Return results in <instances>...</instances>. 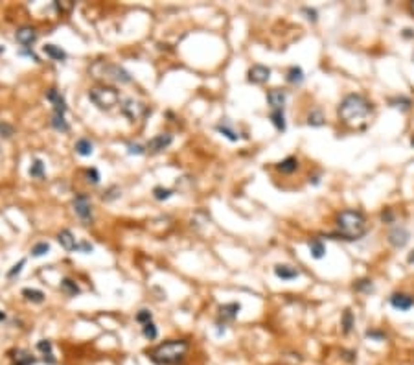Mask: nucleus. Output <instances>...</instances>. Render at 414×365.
<instances>
[{
  "label": "nucleus",
  "instance_id": "15",
  "mask_svg": "<svg viewBox=\"0 0 414 365\" xmlns=\"http://www.w3.org/2000/svg\"><path fill=\"white\" fill-rule=\"evenodd\" d=\"M285 100H287V94L284 91H280V89H272V91L267 92V102L271 105V111H274V109H284Z\"/></svg>",
  "mask_w": 414,
  "mask_h": 365
},
{
  "label": "nucleus",
  "instance_id": "48",
  "mask_svg": "<svg viewBox=\"0 0 414 365\" xmlns=\"http://www.w3.org/2000/svg\"><path fill=\"white\" fill-rule=\"evenodd\" d=\"M407 262H409V264H414V251L407 256Z\"/></svg>",
  "mask_w": 414,
  "mask_h": 365
},
{
  "label": "nucleus",
  "instance_id": "32",
  "mask_svg": "<svg viewBox=\"0 0 414 365\" xmlns=\"http://www.w3.org/2000/svg\"><path fill=\"white\" fill-rule=\"evenodd\" d=\"M15 365H33L35 364V358L28 351H17L15 352Z\"/></svg>",
  "mask_w": 414,
  "mask_h": 365
},
{
  "label": "nucleus",
  "instance_id": "5",
  "mask_svg": "<svg viewBox=\"0 0 414 365\" xmlns=\"http://www.w3.org/2000/svg\"><path fill=\"white\" fill-rule=\"evenodd\" d=\"M104 70L98 74L96 78H105V79H110V81H116V83H129L131 79V74L125 68H122L120 65H100Z\"/></svg>",
  "mask_w": 414,
  "mask_h": 365
},
{
  "label": "nucleus",
  "instance_id": "6",
  "mask_svg": "<svg viewBox=\"0 0 414 365\" xmlns=\"http://www.w3.org/2000/svg\"><path fill=\"white\" fill-rule=\"evenodd\" d=\"M120 111L129 122H136L146 115V105L142 102H136L133 98H125L120 105Z\"/></svg>",
  "mask_w": 414,
  "mask_h": 365
},
{
  "label": "nucleus",
  "instance_id": "50",
  "mask_svg": "<svg viewBox=\"0 0 414 365\" xmlns=\"http://www.w3.org/2000/svg\"><path fill=\"white\" fill-rule=\"evenodd\" d=\"M409 9H411V13L414 15V2H411V6H409Z\"/></svg>",
  "mask_w": 414,
  "mask_h": 365
},
{
  "label": "nucleus",
  "instance_id": "12",
  "mask_svg": "<svg viewBox=\"0 0 414 365\" xmlns=\"http://www.w3.org/2000/svg\"><path fill=\"white\" fill-rule=\"evenodd\" d=\"M46 100L52 104V107H53V115H63L65 117V113H66V102H65V96L61 94L59 91H55V89H50L48 91V94H46Z\"/></svg>",
  "mask_w": 414,
  "mask_h": 365
},
{
  "label": "nucleus",
  "instance_id": "39",
  "mask_svg": "<svg viewBox=\"0 0 414 365\" xmlns=\"http://www.w3.org/2000/svg\"><path fill=\"white\" fill-rule=\"evenodd\" d=\"M24 264H26V258H22V260H19V264H15V266L11 267V269H9V273H7V277H9V279H15V277H17V275H19L20 271H22V267H24Z\"/></svg>",
  "mask_w": 414,
  "mask_h": 365
},
{
  "label": "nucleus",
  "instance_id": "40",
  "mask_svg": "<svg viewBox=\"0 0 414 365\" xmlns=\"http://www.w3.org/2000/svg\"><path fill=\"white\" fill-rule=\"evenodd\" d=\"M53 6H55V9H57L59 13H68V11H72V7H74V2H55Z\"/></svg>",
  "mask_w": 414,
  "mask_h": 365
},
{
  "label": "nucleus",
  "instance_id": "29",
  "mask_svg": "<svg viewBox=\"0 0 414 365\" xmlns=\"http://www.w3.org/2000/svg\"><path fill=\"white\" fill-rule=\"evenodd\" d=\"M341 326H343L344 334H350L354 330V326H356V317H354V313L350 312V310H346V312L343 313V317H341Z\"/></svg>",
  "mask_w": 414,
  "mask_h": 365
},
{
  "label": "nucleus",
  "instance_id": "46",
  "mask_svg": "<svg viewBox=\"0 0 414 365\" xmlns=\"http://www.w3.org/2000/svg\"><path fill=\"white\" fill-rule=\"evenodd\" d=\"M302 11H304V13L308 15V19H310L311 22H317V11H315V9H310V7H304Z\"/></svg>",
  "mask_w": 414,
  "mask_h": 365
},
{
  "label": "nucleus",
  "instance_id": "37",
  "mask_svg": "<svg viewBox=\"0 0 414 365\" xmlns=\"http://www.w3.org/2000/svg\"><path fill=\"white\" fill-rule=\"evenodd\" d=\"M127 153H129V155H144V153H146V148L140 146V144H127Z\"/></svg>",
  "mask_w": 414,
  "mask_h": 365
},
{
  "label": "nucleus",
  "instance_id": "31",
  "mask_svg": "<svg viewBox=\"0 0 414 365\" xmlns=\"http://www.w3.org/2000/svg\"><path fill=\"white\" fill-rule=\"evenodd\" d=\"M52 127L55 131H59V133H68V131H70V125H68V122L65 120L63 115H53L52 117Z\"/></svg>",
  "mask_w": 414,
  "mask_h": 365
},
{
  "label": "nucleus",
  "instance_id": "13",
  "mask_svg": "<svg viewBox=\"0 0 414 365\" xmlns=\"http://www.w3.org/2000/svg\"><path fill=\"white\" fill-rule=\"evenodd\" d=\"M15 39H17L19 45H22V48H30L35 41L39 39V35H37V32H35L33 28L24 26V28H20V30H17V33H15Z\"/></svg>",
  "mask_w": 414,
  "mask_h": 365
},
{
  "label": "nucleus",
  "instance_id": "3",
  "mask_svg": "<svg viewBox=\"0 0 414 365\" xmlns=\"http://www.w3.org/2000/svg\"><path fill=\"white\" fill-rule=\"evenodd\" d=\"M188 349L190 345L186 339H169L149 352V358L156 365H177L186 358Z\"/></svg>",
  "mask_w": 414,
  "mask_h": 365
},
{
  "label": "nucleus",
  "instance_id": "51",
  "mask_svg": "<svg viewBox=\"0 0 414 365\" xmlns=\"http://www.w3.org/2000/svg\"><path fill=\"white\" fill-rule=\"evenodd\" d=\"M411 146H413V148H414V135H413V137H411Z\"/></svg>",
  "mask_w": 414,
  "mask_h": 365
},
{
  "label": "nucleus",
  "instance_id": "34",
  "mask_svg": "<svg viewBox=\"0 0 414 365\" xmlns=\"http://www.w3.org/2000/svg\"><path fill=\"white\" fill-rule=\"evenodd\" d=\"M173 194L175 192L171 188H164V186H155V188H153V196H155V199H158V201H166V199H169Z\"/></svg>",
  "mask_w": 414,
  "mask_h": 365
},
{
  "label": "nucleus",
  "instance_id": "42",
  "mask_svg": "<svg viewBox=\"0 0 414 365\" xmlns=\"http://www.w3.org/2000/svg\"><path fill=\"white\" fill-rule=\"evenodd\" d=\"M87 177H89V182H92V184H98V182H100V172H98L96 168L87 170Z\"/></svg>",
  "mask_w": 414,
  "mask_h": 365
},
{
  "label": "nucleus",
  "instance_id": "7",
  "mask_svg": "<svg viewBox=\"0 0 414 365\" xmlns=\"http://www.w3.org/2000/svg\"><path fill=\"white\" fill-rule=\"evenodd\" d=\"M74 210H76V214L83 220L85 223H89L92 220V205H91V199H89V196H85V194H79V196L74 197Z\"/></svg>",
  "mask_w": 414,
  "mask_h": 365
},
{
  "label": "nucleus",
  "instance_id": "27",
  "mask_svg": "<svg viewBox=\"0 0 414 365\" xmlns=\"http://www.w3.org/2000/svg\"><path fill=\"white\" fill-rule=\"evenodd\" d=\"M22 295L26 297V301H30V303H35V304H41V303H45V294H43L41 290L24 288V290H22Z\"/></svg>",
  "mask_w": 414,
  "mask_h": 365
},
{
  "label": "nucleus",
  "instance_id": "33",
  "mask_svg": "<svg viewBox=\"0 0 414 365\" xmlns=\"http://www.w3.org/2000/svg\"><path fill=\"white\" fill-rule=\"evenodd\" d=\"M142 334H144V338L146 339L153 341V339L158 338V328H156L155 323L151 321V323H146V325L142 326Z\"/></svg>",
  "mask_w": 414,
  "mask_h": 365
},
{
  "label": "nucleus",
  "instance_id": "2",
  "mask_svg": "<svg viewBox=\"0 0 414 365\" xmlns=\"http://www.w3.org/2000/svg\"><path fill=\"white\" fill-rule=\"evenodd\" d=\"M370 113H372V104L362 94H356V92L346 94L337 107V115L344 124H352L356 120L366 118Z\"/></svg>",
  "mask_w": 414,
  "mask_h": 365
},
{
  "label": "nucleus",
  "instance_id": "14",
  "mask_svg": "<svg viewBox=\"0 0 414 365\" xmlns=\"http://www.w3.org/2000/svg\"><path fill=\"white\" fill-rule=\"evenodd\" d=\"M240 310H241L240 303H227V304H223V306H219V321H223V323L234 321L238 317Z\"/></svg>",
  "mask_w": 414,
  "mask_h": 365
},
{
  "label": "nucleus",
  "instance_id": "9",
  "mask_svg": "<svg viewBox=\"0 0 414 365\" xmlns=\"http://www.w3.org/2000/svg\"><path fill=\"white\" fill-rule=\"evenodd\" d=\"M271 78V68L265 65H253L249 68V81L254 85H263Z\"/></svg>",
  "mask_w": 414,
  "mask_h": 365
},
{
  "label": "nucleus",
  "instance_id": "43",
  "mask_svg": "<svg viewBox=\"0 0 414 365\" xmlns=\"http://www.w3.org/2000/svg\"><path fill=\"white\" fill-rule=\"evenodd\" d=\"M381 222H385V223H392L394 222V212L390 209H387V210H383L381 212Z\"/></svg>",
  "mask_w": 414,
  "mask_h": 365
},
{
  "label": "nucleus",
  "instance_id": "44",
  "mask_svg": "<svg viewBox=\"0 0 414 365\" xmlns=\"http://www.w3.org/2000/svg\"><path fill=\"white\" fill-rule=\"evenodd\" d=\"M116 197H120V188L112 186V188L107 192V196H104V199L105 201H110V199H116Z\"/></svg>",
  "mask_w": 414,
  "mask_h": 365
},
{
  "label": "nucleus",
  "instance_id": "36",
  "mask_svg": "<svg viewBox=\"0 0 414 365\" xmlns=\"http://www.w3.org/2000/svg\"><path fill=\"white\" fill-rule=\"evenodd\" d=\"M136 321H138V323H142V325L151 323V321H153V313L144 308V310H140V312L136 313Z\"/></svg>",
  "mask_w": 414,
  "mask_h": 365
},
{
  "label": "nucleus",
  "instance_id": "8",
  "mask_svg": "<svg viewBox=\"0 0 414 365\" xmlns=\"http://www.w3.org/2000/svg\"><path fill=\"white\" fill-rule=\"evenodd\" d=\"M409 238H411V233H409V231L403 227V225L392 227V229H390V233H388V243H390L392 247H396V249L405 247V245H407V242H409Z\"/></svg>",
  "mask_w": 414,
  "mask_h": 365
},
{
  "label": "nucleus",
  "instance_id": "4",
  "mask_svg": "<svg viewBox=\"0 0 414 365\" xmlns=\"http://www.w3.org/2000/svg\"><path fill=\"white\" fill-rule=\"evenodd\" d=\"M89 100L102 111H109L120 104V92L112 87H96L89 91Z\"/></svg>",
  "mask_w": 414,
  "mask_h": 365
},
{
  "label": "nucleus",
  "instance_id": "16",
  "mask_svg": "<svg viewBox=\"0 0 414 365\" xmlns=\"http://www.w3.org/2000/svg\"><path fill=\"white\" fill-rule=\"evenodd\" d=\"M57 242L65 251H76V249H78V242H76V238L72 235V231H68V229H65V231L59 233Z\"/></svg>",
  "mask_w": 414,
  "mask_h": 365
},
{
  "label": "nucleus",
  "instance_id": "17",
  "mask_svg": "<svg viewBox=\"0 0 414 365\" xmlns=\"http://www.w3.org/2000/svg\"><path fill=\"white\" fill-rule=\"evenodd\" d=\"M274 275H276L278 279H282V281H295V279L300 277V271H298L297 267L278 264V266L274 267Z\"/></svg>",
  "mask_w": 414,
  "mask_h": 365
},
{
  "label": "nucleus",
  "instance_id": "26",
  "mask_svg": "<svg viewBox=\"0 0 414 365\" xmlns=\"http://www.w3.org/2000/svg\"><path fill=\"white\" fill-rule=\"evenodd\" d=\"M61 292H63V294H66L68 297H76V295L81 294L79 286L74 281H72V279H63V281H61Z\"/></svg>",
  "mask_w": 414,
  "mask_h": 365
},
{
  "label": "nucleus",
  "instance_id": "19",
  "mask_svg": "<svg viewBox=\"0 0 414 365\" xmlns=\"http://www.w3.org/2000/svg\"><path fill=\"white\" fill-rule=\"evenodd\" d=\"M37 351L43 354V358H45L46 364H50V365L55 364L53 351H52V341H48V339H41L39 343H37Z\"/></svg>",
  "mask_w": 414,
  "mask_h": 365
},
{
  "label": "nucleus",
  "instance_id": "30",
  "mask_svg": "<svg viewBox=\"0 0 414 365\" xmlns=\"http://www.w3.org/2000/svg\"><path fill=\"white\" fill-rule=\"evenodd\" d=\"M308 124L313 125V127H320V125L326 124V118H324V113L320 109H313V111L308 115Z\"/></svg>",
  "mask_w": 414,
  "mask_h": 365
},
{
  "label": "nucleus",
  "instance_id": "20",
  "mask_svg": "<svg viewBox=\"0 0 414 365\" xmlns=\"http://www.w3.org/2000/svg\"><path fill=\"white\" fill-rule=\"evenodd\" d=\"M276 170H278L280 174H295L298 170V159L297 157H287V159H284V161H280L278 164H276Z\"/></svg>",
  "mask_w": 414,
  "mask_h": 365
},
{
  "label": "nucleus",
  "instance_id": "21",
  "mask_svg": "<svg viewBox=\"0 0 414 365\" xmlns=\"http://www.w3.org/2000/svg\"><path fill=\"white\" fill-rule=\"evenodd\" d=\"M43 52L50 59H53V61H65L66 59V52L57 45H45L43 46Z\"/></svg>",
  "mask_w": 414,
  "mask_h": 365
},
{
  "label": "nucleus",
  "instance_id": "1",
  "mask_svg": "<svg viewBox=\"0 0 414 365\" xmlns=\"http://www.w3.org/2000/svg\"><path fill=\"white\" fill-rule=\"evenodd\" d=\"M335 225H337V235L350 242L361 240L362 236L366 235V231H368L366 216L357 209L341 210L335 216Z\"/></svg>",
  "mask_w": 414,
  "mask_h": 365
},
{
  "label": "nucleus",
  "instance_id": "47",
  "mask_svg": "<svg viewBox=\"0 0 414 365\" xmlns=\"http://www.w3.org/2000/svg\"><path fill=\"white\" fill-rule=\"evenodd\" d=\"M20 54H22V56H28V58H32L33 61H37V63H39V58H37V56L33 54V50H30V48H22Z\"/></svg>",
  "mask_w": 414,
  "mask_h": 365
},
{
  "label": "nucleus",
  "instance_id": "38",
  "mask_svg": "<svg viewBox=\"0 0 414 365\" xmlns=\"http://www.w3.org/2000/svg\"><path fill=\"white\" fill-rule=\"evenodd\" d=\"M13 125L6 124V122H0V137L4 138H9L11 135H13Z\"/></svg>",
  "mask_w": 414,
  "mask_h": 365
},
{
  "label": "nucleus",
  "instance_id": "22",
  "mask_svg": "<svg viewBox=\"0 0 414 365\" xmlns=\"http://www.w3.org/2000/svg\"><path fill=\"white\" fill-rule=\"evenodd\" d=\"M74 150L81 157H91L94 153V144L89 138H79L78 142H76V146H74Z\"/></svg>",
  "mask_w": 414,
  "mask_h": 365
},
{
  "label": "nucleus",
  "instance_id": "28",
  "mask_svg": "<svg viewBox=\"0 0 414 365\" xmlns=\"http://www.w3.org/2000/svg\"><path fill=\"white\" fill-rule=\"evenodd\" d=\"M28 172H30V176L33 179H45V163L41 159H33L32 166H30Z\"/></svg>",
  "mask_w": 414,
  "mask_h": 365
},
{
  "label": "nucleus",
  "instance_id": "35",
  "mask_svg": "<svg viewBox=\"0 0 414 365\" xmlns=\"http://www.w3.org/2000/svg\"><path fill=\"white\" fill-rule=\"evenodd\" d=\"M48 251H50V243L48 242H39V243H35L32 247V256L39 258V256H45Z\"/></svg>",
  "mask_w": 414,
  "mask_h": 365
},
{
  "label": "nucleus",
  "instance_id": "45",
  "mask_svg": "<svg viewBox=\"0 0 414 365\" xmlns=\"http://www.w3.org/2000/svg\"><path fill=\"white\" fill-rule=\"evenodd\" d=\"M356 290H359V292H362V290L370 292L372 290V281H359L356 284Z\"/></svg>",
  "mask_w": 414,
  "mask_h": 365
},
{
  "label": "nucleus",
  "instance_id": "25",
  "mask_svg": "<svg viewBox=\"0 0 414 365\" xmlns=\"http://www.w3.org/2000/svg\"><path fill=\"white\" fill-rule=\"evenodd\" d=\"M269 118H271L272 125L276 127V129L280 131V133H284L285 131V117H284V109H274V111H271V115H269Z\"/></svg>",
  "mask_w": 414,
  "mask_h": 365
},
{
  "label": "nucleus",
  "instance_id": "41",
  "mask_svg": "<svg viewBox=\"0 0 414 365\" xmlns=\"http://www.w3.org/2000/svg\"><path fill=\"white\" fill-rule=\"evenodd\" d=\"M76 251H79V253H85V254H89V253H92L94 251V245H92L91 242H78V249Z\"/></svg>",
  "mask_w": 414,
  "mask_h": 365
},
{
  "label": "nucleus",
  "instance_id": "10",
  "mask_svg": "<svg viewBox=\"0 0 414 365\" xmlns=\"http://www.w3.org/2000/svg\"><path fill=\"white\" fill-rule=\"evenodd\" d=\"M388 303H390V306L396 308V310H400V312H407V310H411V308L414 306V297L409 294H392L390 295V299H388Z\"/></svg>",
  "mask_w": 414,
  "mask_h": 365
},
{
  "label": "nucleus",
  "instance_id": "18",
  "mask_svg": "<svg viewBox=\"0 0 414 365\" xmlns=\"http://www.w3.org/2000/svg\"><path fill=\"white\" fill-rule=\"evenodd\" d=\"M215 129H217V133H221L223 137H227L228 140H232V142H238V140L241 138L240 133L234 129L232 125L228 124V120H223L221 124H217V125H215Z\"/></svg>",
  "mask_w": 414,
  "mask_h": 365
},
{
  "label": "nucleus",
  "instance_id": "23",
  "mask_svg": "<svg viewBox=\"0 0 414 365\" xmlns=\"http://www.w3.org/2000/svg\"><path fill=\"white\" fill-rule=\"evenodd\" d=\"M310 253H311V256L317 258V260L324 258V254H326V245H324V242L320 240V238H313V240H310Z\"/></svg>",
  "mask_w": 414,
  "mask_h": 365
},
{
  "label": "nucleus",
  "instance_id": "49",
  "mask_svg": "<svg viewBox=\"0 0 414 365\" xmlns=\"http://www.w3.org/2000/svg\"><path fill=\"white\" fill-rule=\"evenodd\" d=\"M4 319H6V313H4V312H2V310H0V323H2V321H4Z\"/></svg>",
  "mask_w": 414,
  "mask_h": 365
},
{
  "label": "nucleus",
  "instance_id": "24",
  "mask_svg": "<svg viewBox=\"0 0 414 365\" xmlns=\"http://www.w3.org/2000/svg\"><path fill=\"white\" fill-rule=\"evenodd\" d=\"M285 79L291 85H300L304 81V70L300 66H289V70L285 74Z\"/></svg>",
  "mask_w": 414,
  "mask_h": 365
},
{
  "label": "nucleus",
  "instance_id": "11",
  "mask_svg": "<svg viewBox=\"0 0 414 365\" xmlns=\"http://www.w3.org/2000/svg\"><path fill=\"white\" fill-rule=\"evenodd\" d=\"M171 142H173V137H171L169 133H160V135H156V137H153L149 140L148 150L151 151V153H160V151H164L168 146H171Z\"/></svg>",
  "mask_w": 414,
  "mask_h": 365
}]
</instances>
